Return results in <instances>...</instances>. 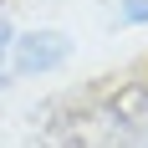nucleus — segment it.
Returning a JSON list of instances; mask_svg holds the SVG:
<instances>
[{
    "instance_id": "nucleus-2",
    "label": "nucleus",
    "mask_w": 148,
    "mask_h": 148,
    "mask_svg": "<svg viewBox=\"0 0 148 148\" xmlns=\"http://www.w3.org/2000/svg\"><path fill=\"white\" fill-rule=\"evenodd\" d=\"M128 15L133 21H148V0H128Z\"/></svg>"
},
{
    "instance_id": "nucleus-3",
    "label": "nucleus",
    "mask_w": 148,
    "mask_h": 148,
    "mask_svg": "<svg viewBox=\"0 0 148 148\" xmlns=\"http://www.w3.org/2000/svg\"><path fill=\"white\" fill-rule=\"evenodd\" d=\"M5 51H10V26L0 21V61H5Z\"/></svg>"
},
{
    "instance_id": "nucleus-1",
    "label": "nucleus",
    "mask_w": 148,
    "mask_h": 148,
    "mask_svg": "<svg viewBox=\"0 0 148 148\" xmlns=\"http://www.w3.org/2000/svg\"><path fill=\"white\" fill-rule=\"evenodd\" d=\"M72 56V41L56 36V31H31V36H15V72L21 77H36V72H51L56 61Z\"/></svg>"
}]
</instances>
